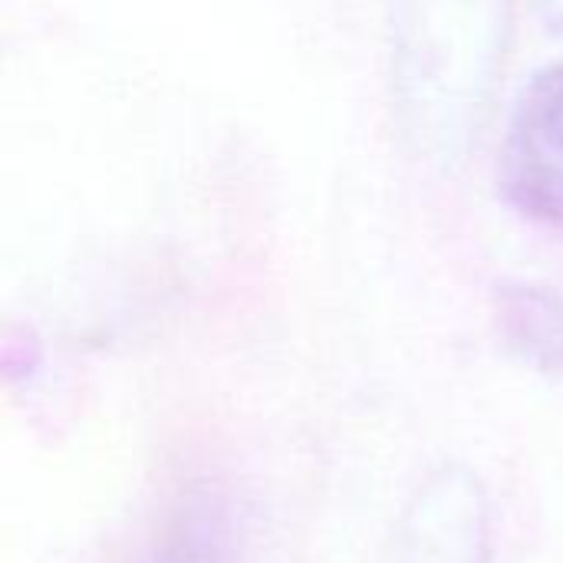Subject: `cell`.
Wrapping results in <instances>:
<instances>
[{
  "instance_id": "cell-2",
  "label": "cell",
  "mask_w": 563,
  "mask_h": 563,
  "mask_svg": "<svg viewBox=\"0 0 563 563\" xmlns=\"http://www.w3.org/2000/svg\"><path fill=\"white\" fill-rule=\"evenodd\" d=\"M498 188L521 218L563 231V63L541 66L518 92Z\"/></svg>"
},
{
  "instance_id": "cell-6",
  "label": "cell",
  "mask_w": 563,
  "mask_h": 563,
  "mask_svg": "<svg viewBox=\"0 0 563 563\" xmlns=\"http://www.w3.org/2000/svg\"><path fill=\"white\" fill-rule=\"evenodd\" d=\"M541 30L563 43V0H528Z\"/></svg>"
},
{
  "instance_id": "cell-5",
  "label": "cell",
  "mask_w": 563,
  "mask_h": 563,
  "mask_svg": "<svg viewBox=\"0 0 563 563\" xmlns=\"http://www.w3.org/2000/svg\"><path fill=\"white\" fill-rule=\"evenodd\" d=\"M495 327L501 346L521 366L561 376L563 373V294L534 284L511 280L498 287L495 297Z\"/></svg>"
},
{
  "instance_id": "cell-1",
  "label": "cell",
  "mask_w": 563,
  "mask_h": 563,
  "mask_svg": "<svg viewBox=\"0 0 563 563\" xmlns=\"http://www.w3.org/2000/svg\"><path fill=\"white\" fill-rule=\"evenodd\" d=\"M511 43V0H386L389 106L416 162L435 172L465 162L495 112Z\"/></svg>"
},
{
  "instance_id": "cell-3",
  "label": "cell",
  "mask_w": 563,
  "mask_h": 563,
  "mask_svg": "<svg viewBox=\"0 0 563 563\" xmlns=\"http://www.w3.org/2000/svg\"><path fill=\"white\" fill-rule=\"evenodd\" d=\"M393 563H492V505L468 465L435 468L409 498Z\"/></svg>"
},
{
  "instance_id": "cell-4",
  "label": "cell",
  "mask_w": 563,
  "mask_h": 563,
  "mask_svg": "<svg viewBox=\"0 0 563 563\" xmlns=\"http://www.w3.org/2000/svg\"><path fill=\"white\" fill-rule=\"evenodd\" d=\"M132 563H244L231 501L214 488H185L155 521Z\"/></svg>"
}]
</instances>
